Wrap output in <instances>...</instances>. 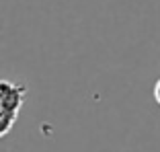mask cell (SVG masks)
I'll return each instance as SVG.
<instances>
[{"label":"cell","instance_id":"cell-1","mask_svg":"<svg viewBox=\"0 0 160 152\" xmlns=\"http://www.w3.org/2000/svg\"><path fill=\"white\" fill-rule=\"evenodd\" d=\"M25 97H27L25 84L0 78V138L6 136L12 129V125L17 124Z\"/></svg>","mask_w":160,"mask_h":152},{"label":"cell","instance_id":"cell-2","mask_svg":"<svg viewBox=\"0 0 160 152\" xmlns=\"http://www.w3.org/2000/svg\"><path fill=\"white\" fill-rule=\"evenodd\" d=\"M154 99H156V103L160 105V80L156 82V86H154Z\"/></svg>","mask_w":160,"mask_h":152}]
</instances>
